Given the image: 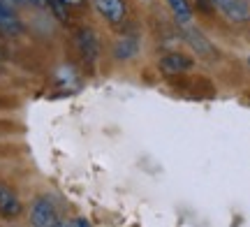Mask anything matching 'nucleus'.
I'll list each match as a JSON object with an SVG mask.
<instances>
[{
	"mask_svg": "<svg viewBox=\"0 0 250 227\" xmlns=\"http://www.w3.org/2000/svg\"><path fill=\"white\" fill-rule=\"evenodd\" d=\"M61 223L58 220V211H56L54 202L49 197H37L33 209H30V225L33 227H56Z\"/></svg>",
	"mask_w": 250,
	"mask_h": 227,
	"instance_id": "1",
	"label": "nucleus"
},
{
	"mask_svg": "<svg viewBox=\"0 0 250 227\" xmlns=\"http://www.w3.org/2000/svg\"><path fill=\"white\" fill-rule=\"evenodd\" d=\"M215 7L223 12L229 21L236 23H246L250 19V2L248 0H211Z\"/></svg>",
	"mask_w": 250,
	"mask_h": 227,
	"instance_id": "2",
	"label": "nucleus"
},
{
	"mask_svg": "<svg viewBox=\"0 0 250 227\" xmlns=\"http://www.w3.org/2000/svg\"><path fill=\"white\" fill-rule=\"evenodd\" d=\"M192 58H188L186 54H167L160 58L158 67L162 70V74L167 77H176V74H183V72H190L192 70Z\"/></svg>",
	"mask_w": 250,
	"mask_h": 227,
	"instance_id": "3",
	"label": "nucleus"
},
{
	"mask_svg": "<svg viewBox=\"0 0 250 227\" xmlns=\"http://www.w3.org/2000/svg\"><path fill=\"white\" fill-rule=\"evenodd\" d=\"M77 46H79L81 56H83V61L88 65H93L98 61L100 56V44H98V37L95 33L90 30V28H81L79 33H77Z\"/></svg>",
	"mask_w": 250,
	"mask_h": 227,
	"instance_id": "4",
	"label": "nucleus"
},
{
	"mask_svg": "<svg viewBox=\"0 0 250 227\" xmlns=\"http://www.w3.org/2000/svg\"><path fill=\"white\" fill-rule=\"evenodd\" d=\"M21 213V202H19L17 192L9 186L0 183V216L2 218H17Z\"/></svg>",
	"mask_w": 250,
	"mask_h": 227,
	"instance_id": "5",
	"label": "nucleus"
},
{
	"mask_svg": "<svg viewBox=\"0 0 250 227\" xmlns=\"http://www.w3.org/2000/svg\"><path fill=\"white\" fill-rule=\"evenodd\" d=\"M95 7L109 23H121L125 19V2L123 0H95Z\"/></svg>",
	"mask_w": 250,
	"mask_h": 227,
	"instance_id": "6",
	"label": "nucleus"
},
{
	"mask_svg": "<svg viewBox=\"0 0 250 227\" xmlns=\"http://www.w3.org/2000/svg\"><path fill=\"white\" fill-rule=\"evenodd\" d=\"M137 54H139V40L137 37H123L114 46V56H116L118 61H130Z\"/></svg>",
	"mask_w": 250,
	"mask_h": 227,
	"instance_id": "7",
	"label": "nucleus"
},
{
	"mask_svg": "<svg viewBox=\"0 0 250 227\" xmlns=\"http://www.w3.org/2000/svg\"><path fill=\"white\" fill-rule=\"evenodd\" d=\"M183 40H186L188 44L195 49L197 54H202V56H208V54H213V46L208 44L204 40V35L199 33V30H192V28H188L186 33H183Z\"/></svg>",
	"mask_w": 250,
	"mask_h": 227,
	"instance_id": "8",
	"label": "nucleus"
},
{
	"mask_svg": "<svg viewBox=\"0 0 250 227\" xmlns=\"http://www.w3.org/2000/svg\"><path fill=\"white\" fill-rule=\"evenodd\" d=\"M167 5L171 7L174 12V17L179 23H190V19H192V12H190V5H188V0H167Z\"/></svg>",
	"mask_w": 250,
	"mask_h": 227,
	"instance_id": "9",
	"label": "nucleus"
},
{
	"mask_svg": "<svg viewBox=\"0 0 250 227\" xmlns=\"http://www.w3.org/2000/svg\"><path fill=\"white\" fill-rule=\"evenodd\" d=\"M14 23V14H12V9L0 0V26H12Z\"/></svg>",
	"mask_w": 250,
	"mask_h": 227,
	"instance_id": "10",
	"label": "nucleus"
},
{
	"mask_svg": "<svg viewBox=\"0 0 250 227\" xmlns=\"http://www.w3.org/2000/svg\"><path fill=\"white\" fill-rule=\"evenodd\" d=\"M33 5H37V7H46L49 5V0H30Z\"/></svg>",
	"mask_w": 250,
	"mask_h": 227,
	"instance_id": "11",
	"label": "nucleus"
},
{
	"mask_svg": "<svg viewBox=\"0 0 250 227\" xmlns=\"http://www.w3.org/2000/svg\"><path fill=\"white\" fill-rule=\"evenodd\" d=\"M62 2H65V5H81L83 0H62Z\"/></svg>",
	"mask_w": 250,
	"mask_h": 227,
	"instance_id": "12",
	"label": "nucleus"
},
{
	"mask_svg": "<svg viewBox=\"0 0 250 227\" xmlns=\"http://www.w3.org/2000/svg\"><path fill=\"white\" fill-rule=\"evenodd\" d=\"M56 227H72V225H70V223H58Z\"/></svg>",
	"mask_w": 250,
	"mask_h": 227,
	"instance_id": "13",
	"label": "nucleus"
},
{
	"mask_svg": "<svg viewBox=\"0 0 250 227\" xmlns=\"http://www.w3.org/2000/svg\"><path fill=\"white\" fill-rule=\"evenodd\" d=\"M9 2H21V0H9Z\"/></svg>",
	"mask_w": 250,
	"mask_h": 227,
	"instance_id": "14",
	"label": "nucleus"
},
{
	"mask_svg": "<svg viewBox=\"0 0 250 227\" xmlns=\"http://www.w3.org/2000/svg\"><path fill=\"white\" fill-rule=\"evenodd\" d=\"M248 65H250V61H248Z\"/></svg>",
	"mask_w": 250,
	"mask_h": 227,
	"instance_id": "15",
	"label": "nucleus"
}]
</instances>
